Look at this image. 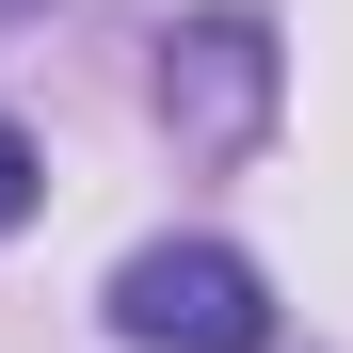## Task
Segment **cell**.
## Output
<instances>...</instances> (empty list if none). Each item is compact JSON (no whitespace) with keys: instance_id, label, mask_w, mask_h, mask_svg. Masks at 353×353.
<instances>
[{"instance_id":"cell-3","label":"cell","mask_w":353,"mask_h":353,"mask_svg":"<svg viewBox=\"0 0 353 353\" xmlns=\"http://www.w3.org/2000/svg\"><path fill=\"white\" fill-rule=\"evenodd\" d=\"M32 209V129H0V225Z\"/></svg>"},{"instance_id":"cell-2","label":"cell","mask_w":353,"mask_h":353,"mask_svg":"<svg viewBox=\"0 0 353 353\" xmlns=\"http://www.w3.org/2000/svg\"><path fill=\"white\" fill-rule=\"evenodd\" d=\"M161 112H176V145H257V112H273V32L257 17H193L161 48Z\"/></svg>"},{"instance_id":"cell-1","label":"cell","mask_w":353,"mask_h":353,"mask_svg":"<svg viewBox=\"0 0 353 353\" xmlns=\"http://www.w3.org/2000/svg\"><path fill=\"white\" fill-rule=\"evenodd\" d=\"M112 337L129 353H273V289L225 241H145L112 273Z\"/></svg>"}]
</instances>
